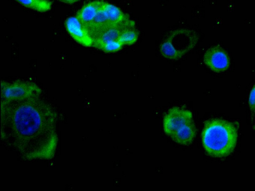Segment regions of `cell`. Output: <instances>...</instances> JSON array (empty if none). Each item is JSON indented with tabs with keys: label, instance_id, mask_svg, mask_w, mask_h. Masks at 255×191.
<instances>
[{
	"label": "cell",
	"instance_id": "cell-1",
	"mask_svg": "<svg viewBox=\"0 0 255 191\" xmlns=\"http://www.w3.org/2000/svg\"><path fill=\"white\" fill-rule=\"evenodd\" d=\"M2 132L14 148L28 159L53 157L58 138L55 114L39 97L1 101Z\"/></svg>",
	"mask_w": 255,
	"mask_h": 191
},
{
	"label": "cell",
	"instance_id": "cell-2",
	"mask_svg": "<svg viewBox=\"0 0 255 191\" xmlns=\"http://www.w3.org/2000/svg\"><path fill=\"white\" fill-rule=\"evenodd\" d=\"M238 130L229 121L214 118L207 120L202 133L204 149L210 156L224 158L234 150L238 141Z\"/></svg>",
	"mask_w": 255,
	"mask_h": 191
},
{
	"label": "cell",
	"instance_id": "cell-3",
	"mask_svg": "<svg viewBox=\"0 0 255 191\" xmlns=\"http://www.w3.org/2000/svg\"><path fill=\"white\" fill-rule=\"evenodd\" d=\"M163 127L166 134L175 142L184 145L190 144L196 135V127L191 111L174 106L164 116Z\"/></svg>",
	"mask_w": 255,
	"mask_h": 191
},
{
	"label": "cell",
	"instance_id": "cell-4",
	"mask_svg": "<svg viewBox=\"0 0 255 191\" xmlns=\"http://www.w3.org/2000/svg\"><path fill=\"white\" fill-rule=\"evenodd\" d=\"M41 89L35 84L27 81H17L9 83L1 81V101H22L39 97Z\"/></svg>",
	"mask_w": 255,
	"mask_h": 191
},
{
	"label": "cell",
	"instance_id": "cell-5",
	"mask_svg": "<svg viewBox=\"0 0 255 191\" xmlns=\"http://www.w3.org/2000/svg\"><path fill=\"white\" fill-rule=\"evenodd\" d=\"M166 39L175 49L180 59L194 47L198 41V36L192 30L179 29L173 31Z\"/></svg>",
	"mask_w": 255,
	"mask_h": 191
},
{
	"label": "cell",
	"instance_id": "cell-6",
	"mask_svg": "<svg viewBox=\"0 0 255 191\" xmlns=\"http://www.w3.org/2000/svg\"><path fill=\"white\" fill-rule=\"evenodd\" d=\"M205 65L214 72L227 70L230 65V58L227 51L220 46L208 48L203 56Z\"/></svg>",
	"mask_w": 255,
	"mask_h": 191
},
{
	"label": "cell",
	"instance_id": "cell-7",
	"mask_svg": "<svg viewBox=\"0 0 255 191\" xmlns=\"http://www.w3.org/2000/svg\"><path fill=\"white\" fill-rule=\"evenodd\" d=\"M64 25L68 33L77 43L84 47H92L93 38L76 16L67 18Z\"/></svg>",
	"mask_w": 255,
	"mask_h": 191
},
{
	"label": "cell",
	"instance_id": "cell-8",
	"mask_svg": "<svg viewBox=\"0 0 255 191\" xmlns=\"http://www.w3.org/2000/svg\"><path fill=\"white\" fill-rule=\"evenodd\" d=\"M129 20L130 19H128L121 24L111 26L99 32L93 38L92 47L100 50L105 43L118 41L122 29Z\"/></svg>",
	"mask_w": 255,
	"mask_h": 191
},
{
	"label": "cell",
	"instance_id": "cell-9",
	"mask_svg": "<svg viewBox=\"0 0 255 191\" xmlns=\"http://www.w3.org/2000/svg\"><path fill=\"white\" fill-rule=\"evenodd\" d=\"M104 1L94 0L83 5L77 12L76 16L86 28L94 19Z\"/></svg>",
	"mask_w": 255,
	"mask_h": 191
},
{
	"label": "cell",
	"instance_id": "cell-10",
	"mask_svg": "<svg viewBox=\"0 0 255 191\" xmlns=\"http://www.w3.org/2000/svg\"><path fill=\"white\" fill-rule=\"evenodd\" d=\"M138 32L134 28V22L130 20L123 28L118 38V41L123 45H129L135 43L138 37Z\"/></svg>",
	"mask_w": 255,
	"mask_h": 191
},
{
	"label": "cell",
	"instance_id": "cell-11",
	"mask_svg": "<svg viewBox=\"0 0 255 191\" xmlns=\"http://www.w3.org/2000/svg\"><path fill=\"white\" fill-rule=\"evenodd\" d=\"M24 6L40 12L50 10L52 2L48 0H15Z\"/></svg>",
	"mask_w": 255,
	"mask_h": 191
},
{
	"label": "cell",
	"instance_id": "cell-12",
	"mask_svg": "<svg viewBox=\"0 0 255 191\" xmlns=\"http://www.w3.org/2000/svg\"><path fill=\"white\" fill-rule=\"evenodd\" d=\"M160 51L162 55L167 59H179L177 52L167 39L165 40L161 43L160 46Z\"/></svg>",
	"mask_w": 255,
	"mask_h": 191
},
{
	"label": "cell",
	"instance_id": "cell-13",
	"mask_svg": "<svg viewBox=\"0 0 255 191\" xmlns=\"http://www.w3.org/2000/svg\"><path fill=\"white\" fill-rule=\"evenodd\" d=\"M123 46L118 41H111L104 44L100 50L106 53L115 52L120 50Z\"/></svg>",
	"mask_w": 255,
	"mask_h": 191
},
{
	"label": "cell",
	"instance_id": "cell-14",
	"mask_svg": "<svg viewBox=\"0 0 255 191\" xmlns=\"http://www.w3.org/2000/svg\"><path fill=\"white\" fill-rule=\"evenodd\" d=\"M59 1L67 4H72L78 1L79 0H59Z\"/></svg>",
	"mask_w": 255,
	"mask_h": 191
},
{
	"label": "cell",
	"instance_id": "cell-15",
	"mask_svg": "<svg viewBox=\"0 0 255 191\" xmlns=\"http://www.w3.org/2000/svg\"><path fill=\"white\" fill-rule=\"evenodd\" d=\"M254 129H255V126H254Z\"/></svg>",
	"mask_w": 255,
	"mask_h": 191
},
{
	"label": "cell",
	"instance_id": "cell-16",
	"mask_svg": "<svg viewBox=\"0 0 255 191\" xmlns=\"http://www.w3.org/2000/svg\"></svg>",
	"mask_w": 255,
	"mask_h": 191
}]
</instances>
